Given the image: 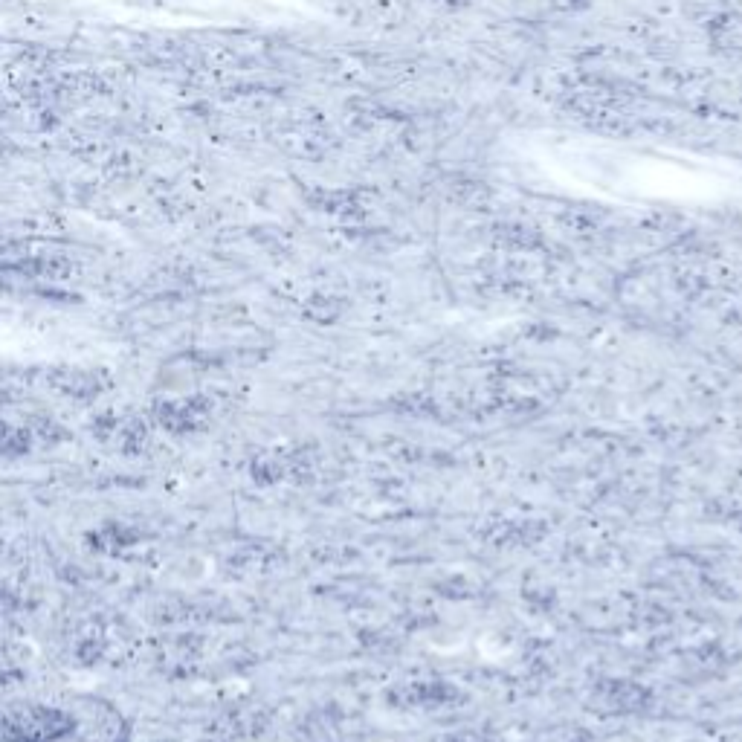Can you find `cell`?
<instances>
[{"label": "cell", "mask_w": 742, "mask_h": 742, "mask_svg": "<svg viewBox=\"0 0 742 742\" xmlns=\"http://www.w3.org/2000/svg\"><path fill=\"white\" fill-rule=\"evenodd\" d=\"M73 734V719L56 708H24L21 714L6 719L9 742H64Z\"/></svg>", "instance_id": "1"}, {"label": "cell", "mask_w": 742, "mask_h": 742, "mask_svg": "<svg viewBox=\"0 0 742 742\" xmlns=\"http://www.w3.org/2000/svg\"><path fill=\"white\" fill-rule=\"evenodd\" d=\"M160 418H166V424L177 432V429H186V427H195L200 421V409L195 406V400H180V403H166L163 406V412H160Z\"/></svg>", "instance_id": "2"}]
</instances>
